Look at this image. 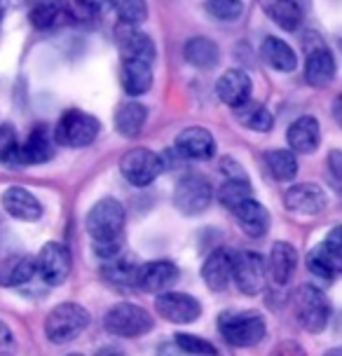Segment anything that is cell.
Here are the masks:
<instances>
[{
  "label": "cell",
  "instance_id": "16",
  "mask_svg": "<svg viewBox=\"0 0 342 356\" xmlns=\"http://www.w3.org/2000/svg\"><path fill=\"white\" fill-rule=\"evenodd\" d=\"M216 97L232 111L251 101V78L239 68H230L216 82Z\"/></svg>",
  "mask_w": 342,
  "mask_h": 356
},
{
  "label": "cell",
  "instance_id": "43",
  "mask_svg": "<svg viewBox=\"0 0 342 356\" xmlns=\"http://www.w3.org/2000/svg\"><path fill=\"white\" fill-rule=\"evenodd\" d=\"M220 171L225 174L227 181H249L246 178V171L239 167L237 162L232 160V157H223V164H220Z\"/></svg>",
  "mask_w": 342,
  "mask_h": 356
},
{
  "label": "cell",
  "instance_id": "14",
  "mask_svg": "<svg viewBox=\"0 0 342 356\" xmlns=\"http://www.w3.org/2000/svg\"><path fill=\"white\" fill-rule=\"evenodd\" d=\"M176 150L183 160H211L216 155V138L204 127H188L176 136Z\"/></svg>",
  "mask_w": 342,
  "mask_h": 356
},
{
  "label": "cell",
  "instance_id": "42",
  "mask_svg": "<svg viewBox=\"0 0 342 356\" xmlns=\"http://www.w3.org/2000/svg\"><path fill=\"white\" fill-rule=\"evenodd\" d=\"M270 356H307V352L302 349L300 342H295V340H284L279 342L275 349H272V354Z\"/></svg>",
  "mask_w": 342,
  "mask_h": 356
},
{
  "label": "cell",
  "instance_id": "40",
  "mask_svg": "<svg viewBox=\"0 0 342 356\" xmlns=\"http://www.w3.org/2000/svg\"><path fill=\"white\" fill-rule=\"evenodd\" d=\"M326 171H328V183L335 193L342 195V150H331L326 160Z\"/></svg>",
  "mask_w": 342,
  "mask_h": 356
},
{
  "label": "cell",
  "instance_id": "6",
  "mask_svg": "<svg viewBox=\"0 0 342 356\" xmlns=\"http://www.w3.org/2000/svg\"><path fill=\"white\" fill-rule=\"evenodd\" d=\"M295 319L309 333H321L331 319V302L316 286H300L293 298Z\"/></svg>",
  "mask_w": 342,
  "mask_h": 356
},
{
  "label": "cell",
  "instance_id": "44",
  "mask_svg": "<svg viewBox=\"0 0 342 356\" xmlns=\"http://www.w3.org/2000/svg\"><path fill=\"white\" fill-rule=\"evenodd\" d=\"M326 244H328V246H333V249H338V251L342 253V225L333 227V230L328 232Z\"/></svg>",
  "mask_w": 342,
  "mask_h": 356
},
{
  "label": "cell",
  "instance_id": "13",
  "mask_svg": "<svg viewBox=\"0 0 342 356\" xmlns=\"http://www.w3.org/2000/svg\"><path fill=\"white\" fill-rule=\"evenodd\" d=\"M176 282H179V267L169 263V260H153V263L138 267L136 289H141L150 296L167 293Z\"/></svg>",
  "mask_w": 342,
  "mask_h": 356
},
{
  "label": "cell",
  "instance_id": "46",
  "mask_svg": "<svg viewBox=\"0 0 342 356\" xmlns=\"http://www.w3.org/2000/svg\"><path fill=\"white\" fill-rule=\"evenodd\" d=\"M160 356H188V354H183L181 347L174 342V345H162L160 347Z\"/></svg>",
  "mask_w": 342,
  "mask_h": 356
},
{
  "label": "cell",
  "instance_id": "33",
  "mask_svg": "<svg viewBox=\"0 0 342 356\" xmlns=\"http://www.w3.org/2000/svg\"><path fill=\"white\" fill-rule=\"evenodd\" d=\"M108 5L115 10L120 24H124V26H141L148 19V3L145 0H108Z\"/></svg>",
  "mask_w": 342,
  "mask_h": 356
},
{
  "label": "cell",
  "instance_id": "25",
  "mask_svg": "<svg viewBox=\"0 0 342 356\" xmlns=\"http://www.w3.org/2000/svg\"><path fill=\"white\" fill-rule=\"evenodd\" d=\"M35 272H38L35 258L24 256V253H15V256H8L0 263V286L17 289V286L31 282Z\"/></svg>",
  "mask_w": 342,
  "mask_h": 356
},
{
  "label": "cell",
  "instance_id": "8",
  "mask_svg": "<svg viewBox=\"0 0 342 356\" xmlns=\"http://www.w3.org/2000/svg\"><path fill=\"white\" fill-rule=\"evenodd\" d=\"M213 200L211 183L197 174L183 176L174 188V207L183 216H200L204 213Z\"/></svg>",
  "mask_w": 342,
  "mask_h": 356
},
{
  "label": "cell",
  "instance_id": "23",
  "mask_svg": "<svg viewBox=\"0 0 342 356\" xmlns=\"http://www.w3.org/2000/svg\"><path fill=\"white\" fill-rule=\"evenodd\" d=\"M307 267L314 277L324 279V282H335L342 277V253L324 241L307 253Z\"/></svg>",
  "mask_w": 342,
  "mask_h": 356
},
{
  "label": "cell",
  "instance_id": "2",
  "mask_svg": "<svg viewBox=\"0 0 342 356\" xmlns=\"http://www.w3.org/2000/svg\"><path fill=\"white\" fill-rule=\"evenodd\" d=\"M218 328L227 345L239 349H251L261 345L265 333H268L265 319L258 312H237V309L223 312L218 319Z\"/></svg>",
  "mask_w": 342,
  "mask_h": 356
},
{
  "label": "cell",
  "instance_id": "41",
  "mask_svg": "<svg viewBox=\"0 0 342 356\" xmlns=\"http://www.w3.org/2000/svg\"><path fill=\"white\" fill-rule=\"evenodd\" d=\"M15 347H17L15 333H12V328L8 323L0 321V356H12Z\"/></svg>",
  "mask_w": 342,
  "mask_h": 356
},
{
  "label": "cell",
  "instance_id": "39",
  "mask_svg": "<svg viewBox=\"0 0 342 356\" xmlns=\"http://www.w3.org/2000/svg\"><path fill=\"white\" fill-rule=\"evenodd\" d=\"M19 148L22 143L17 141V131L10 124H0V162L19 160Z\"/></svg>",
  "mask_w": 342,
  "mask_h": 356
},
{
  "label": "cell",
  "instance_id": "30",
  "mask_svg": "<svg viewBox=\"0 0 342 356\" xmlns=\"http://www.w3.org/2000/svg\"><path fill=\"white\" fill-rule=\"evenodd\" d=\"M145 120H148V108L138 101H127L115 111V129L124 138H136L141 134Z\"/></svg>",
  "mask_w": 342,
  "mask_h": 356
},
{
  "label": "cell",
  "instance_id": "4",
  "mask_svg": "<svg viewBox=\"0 0 342 356\" xmlns=\"http://www.w3.org/2000/svg\"><path fill=\"white\" fill-rule=\"evenodd\" d=\"M104 326L117 338H141L155 328V319L148 309L134 302H117L106 312Z\"/></svg>",
  "mask_w": 342,
  "mask_h": 356
},
{
  "label": "cell",
  "instance_id": "5",
  "mask_svg": "<svg viewBox=\"0 0 342 356\" xmlns=\"http://www.w3.org/2000/svg\"><path fill=\"white\" fill-rule=\"evenodd\" d=\"M101 131L99 120L85 111H66L54 127V141L68 148H87Z\"/></svg>",
  "mask_w": 342,
  "mask_h": 356
},
{
  "label": "cell",
  "instance_id": "28",
  "mask_svg": "<svg viewBox=\"0 0 342 356\" xmlns=\"http://www.w3.org/2000/svg\"><path fill=\"white\" fill-rule=\"evenodd\" d=\"M261 54H263L265 63L279 73H291V71H295V66H298V56L293 52V47L275 35H270L263 40Z\"/></svg>",
  "mask_w": 342,
  "mask_h": 356
},
{
  "label": "cell",
  "instance_id": "48",
  "mask_svg": "<svg viewBox=\"0 0 342 356\" xmlns=\"http://www.w3.org/2000/svg\"><path fill=\"white\" fill-rule=\"evenodd\" d=\"M94 356H124L120 349H111V347H106V349H101V352H97Z\"/></svg>",
  "mask_w": 342,
  "mask_h": 356
},
{
  "label": "cell",
  "instance_id": "11",
  "mask_svg": "<svg viewBox=\"0 0 342 356\" xmlns=\"http://www.w3.org/2000/svg\"><path fill=\"white\" fill-rule=\"evenodd\" d=\"M155 309L162 319L179 326H188V323L197 321L202 314V305L195 296L190 293H176V291H167V293L155 298Z\"/></svg>",
  "mask_w": 342,
  "mask_h": 356
},
{
  "label": "cell",
  "instance_id": "29",
  "mask_svg": "<svg viewBox=\"0 0 342 356\" xmlns=\"http://www.w3.org/2000/svg\"><path fill=\"white\" fill-rule=\"evenodd\" d=\"M261 8L284 31H298L302 24V10L295 0H261Z\"/></svg>",
  "mask_w": 342,
  "mask_h": 356
},
{
  "label": "cell",
  "instance_id": "21",
  "mask_svg": "<svg viewBox=\"0 0 342 356\" xmlns=\"http://www.w3.org/2000/svg\"><path fill=\"white\" fill-rule=\"evenodd\" d=\"M202 279L216 293L225 291L227 284L232 282V253L225 249H216L209 253V258L202 265Z\"/></svg>",
  "mask_w": 342,
  "mask_h": 356
},
{
  "label": "cell",
  "instance_id": "27",
  "mask_svg": "<svg viewBox=\"0 0 342 356\" xmlns=\"http://www.w3.org/2000/svg\"><path fill=\"white\" fill-rule=\"evenodd\" d=\"M183 56H186V61L193 68L211 71L220 61V49L213 40H209L204 35H197V38H190V40L183 44Z\"/></svg>",
  "mask_w": 342,
  "mask_h": 356
},
{
  "label": "cell",
  "instance_id": "26",
  "mask_svg": "<svg viewBox=\"0 0 342 356\" xmlns=\"http://www.w3.org/2000/svg\"><path fill=\"white\" fill-rule=\"evenodd\" d=\"M120 82L129 97H143L153 87V66L145 61H122L120 68Z\"/></svg>",
  "mask_w": 342,
  "mask_h": 356
},
{
  "label": "cell",
  "instance_id": "34",
  "mask_svg": "<svg viewBox=\"0 0 342 356\" xmlns=\"http://www.w3.org/2000/svg\"><path fill=\"white\" fill-rule=\"evenodd\" d=\"M249 200H253V188L249 181H225L218 188V202L230 211L239 209Z\"/></svg>",
  "mask_w": 342,
  "mask_h": 356
},
{
  "label": "cell",
  "instance_id": "37",
  "mask_svg": "<svg viewBox=\"0 0 342 356\" xmlns=\"http://www.w3.org/2000/svg\"><path fill=\"white\" fill-rule=\"evenodd\" d=\"M174 342L181 347L183 354H193V356H218V349L204 338H197L193 333H176Z\"/></svg>",
  "mask_w": 342,
  "mask_h": 356
},
{
  "label": "cell",
  "instance_id": "1",
  "mask_svg": "<svg viewBox=\"0 0 342 356\" xmlns=\"http://www.w3.org/2000/svg\"><path fill=\"white\" fill-rule=\"evenodd\" d=\"M127 211L115 197H104L87 213V232L99 258L113 260L120 256L124 244Z\"/></svg>",
  "mask_w": 342,
  "mask_h": 356
},
{
  "label": "cell",
  "instance_id": "12",
  "mask_svg": "<svg viewBox=\"0 0 342 356\" xmlns=\"http://www.w3.org/2000/svg\"><path fill=\"white\" fill-rule=\"evenodd\" d=\"M284 207L298 216H316L328 207V197L314 183H298L284 195Z\"/></svg>",
  "mask_w": 342,
  "mask_h": 356
},
{
  "label": "cell",
  "instance_id": "20",
  "mask_svg": "<svg viewBox=\"0 0 342 356\" xmlns=\"http://www.w3.org/2000/svg\"><path fill=\"white\" fill-rule=\"evenodd\" d=\"M335 78V56L324 44L309 47L305 59V80L312 87H326Z\"/></svg>",
  "mask_w": 342,
  "mask_h": 356
},
{
  "label": "cell",
  "instance_id": "18",
  "mask_svg": "<svg viewBox=\"0 0 342 356\" xmlns=\"http://www.w3.org/2000/svg\"><path fill=\"white\" fill-rule=\"evenodd\" d=\"M286 141L288 148L300 155H312L321 143V127L319 120L312 115H302L298 118L286 131Z\"/></svg>",
  "mask_w": 342,
  "mask_h": 356
},
{
  "label": "cell",
  "instance_id": "35",
  "mask_svg": "<svg viewBox=\"0 0 342 356\" xmlns=\"http://www.w3.org/2000/svg\"><path fill=\"white\" fill-rule=\"evenodd\" d=\"M106 279L111 284L120 286V289H127V286H136L138 284V267L129 260H122V258H113L104 270Z\"/></svg>",
  "mask_w": 342,
  "mask_h": 356
},
{
  "label": "cell",
  "instance_id": "50",
  "mask_svg": "<svg viewBox=\"0 0 342 356\" xmlns=\"http://www.w3.org/2000/svg\"><path fill=\"white\" fill-rule=\"evenodd\" d=\"M68 356H82V354H68Z\"/></svg>",
  "mask_w": 342,
  "mask_h": 356
},
{
  "label": "cell",
  "instance_id": "49",
  "mask_svg": "<svg viewBox=\"0 0 342 356\" xmlns=\"http://www.w3.org/2000/svg\"><path fill=\"white\" fill-rule=\"evenodd\" d=\"M324 356H342V349H331V352H326Z\"/></svg>",
  "mask_w": 342,
  "mask_h": 356
},
{
  "label": "cell",
  "instance_id": "38",
  "mask_svg": "<svg viewBox=\"0 0 342 356\" xmlns=\"http://www.w3.org/2000/svg\"><path fill=\"white\" fill-rule=\"evenodd\" d=\"M206 12L211 17L220 19V22H232V19L242 17L244 3H242V0H209Z\"/></svg>",
  "mask_w": 342,
  "mask_h": 356
},
{
  "label": "cell",
  "instance_id": "24",
  "mask_svg": "<svg viewBox=\"0 0 342 356\" xmlns=\"http://www.w3.org/2000/svg\"><path fill=\"white\" fill-rule=\"evenodd\" d=\"M232 213H234V218H237L239 227H242L249 237L261 239V237L268 234V230H270V211L261 204V202L249 200V202H244L239 209H234Z\"/></svg>",
  "mask_w": 342,
  "mask_h": 356
},
{
  "label": "cell",
  "instance_id": "15",
  "mask_svg": "<svg viewBox=\"0 0 342 356\" xmlns=\"http://www.w3.org/2000/svg\"><path fill=\"white\" fill-rule=\"evenodd\" d=\"M117 44L120 52H122V61H145L153 63L155 61V42L153 38L143 31H138L136 26H124L120 24L117 29Z\"/></svg>",
  "mask_w": 342,
  "mask_h": 356
},
{
  "label": "cell",
  "instance_id": "10",
  "mask_svg": "<svg viewBox=\"0 0 342 356\" xmlns=\"http://www.w3.org/2000/svg\"><path fill=\"white\" fill-rule=\"evenodd\" d=\"M38 275L47 286H61L71 275V251L61 241H47L35 256Z\"/></svg>",
  "mask_w": 342,
  "mask_h": 356
},
{
  "label": "cell",
  "instance_id": "45",
  "mask_svg": "<svg viewBox=\"0 0 342 356\" xmlns=\"http://www.w3.org/2000/svg\"><path fill=\"white\" fill-rule=\"evenodd\" d=\"M106 3H108V0H75V5L85 12H97L99 8H104Z\"/></svg>",
  "mask_w": 342,
  "mask_h": 356
},
{
  "label": "cell",
  "instance_id": "17",
  "mask_svg": "<svg viewBox=\"0 0 342 356\" xmlns=\"http://www.w3.org/2000/svg\"><path fill=\"white\" fill-rule=\"evenodd\" d=\"M3 209L8 211L15 220L24 222H35L42 218V204L40 200L26 188L12 186L3 193Z\"/></svg>",
  "mask_w": 342,
  "mask_h": 356
},
{
  "label": "cell",
  "instance_id": "31",
  "mask_svg": "<svg viewBox=\"0 0 342 356\" xmlns=\"http://www.w3.org/2000/svg\"><path fill=\"white\" fill-rule=\"evenodd\" d=\"M265 164H268L272 178L279 183L293 181L298 176V160L293 150H284V148L268 150L265 152Z\"/></svg>",
  "mask_w": 342,
  "mask_h": 356
},
{
  "label": "cell",
  "instance_id": "3",
  "mask_svg": "<svg viewBox=\"0 0 342 356\" xmlns=\"http://www.w3.org/2000/svg\"><path fill=\"white\" fill-rule=\"evenodd\" d=\"M90 326V312L78 302H61L45 319V338L54 345L73 342Z\"/></svg>",
  "mask_w": 342,
  "mask_h": 356
},
{
  "label": "cell",
  "instance_id": "19",
  "mask_svg": "<svg viewBox=\"0 0 342 356\" xmlns=\"http://www.w3.org/2000/svg\"><path fill=\"white\" fill-rule=\"evenodd\" d=\"M295 267H298V251L293 244H288V241L272 244L268 258V277L272 282L277 286H286L295 275Z\"/></svg>",
  "mask_w": 342,
  "mask_h": 356
},
{
  "label": "cell",
  "instance_id": "22",
  "mask_svg": "<svg viewBox=\"0 0 342 356\" xmlns=\"http://www.w3.org/2000/svg\"><path fill=\"white\" fill-rule=\"evenodd\" d=\"M54 148V134L49 131L47 124L35 127L28 134V138L19 148V162L22 164H45L52 157Z\"/></svg>",
  "mask_w": 342,
  "mask_h": 356
},
{
  "label": "cell",
  "instance_id": "9",
  "mask_svg": "<svg viewBox=\"0 0 342 356\" xmlns=\"http://www.w3.org/2000/svg\"><path fill=\"white\" fill-rule=\"evenodd\" d=\"M268 277V263L256 251L232 253V282L244 296H258Z\"/></svg>",
  "mask_w": 342,
  "mask_h": 356
},
{
  "label": "cell",
  "instance_id": "32",
  "mask_svg": "<svg viewBox=\"0 0 342 356\" xmlns=\"http://www.w3.org/2000/svg\"><path fill=\"white\" fill-rule=\"evenodd\" d=\"M234 113H237L239 122H242L246 129H251V131L265 134V131H270L272 127H275V118H272V113L261 104H253V101L244 104L242 108H237Z\"/></svg>",
  "mask_w": 342,
  "mask_h": 356
},
{
  "label": "cell",
  "instance_id": "47",
  "mask_svg": "<svg viewBox=\"0 0 342 356\" xmlns=\"http://www.w3.org/2000/svg\"><path fill=\"white\" fill-rule=\"evenodd\" d=\"M333 118H335V122L342 127V94H338L333 101Z\"/></svg>",
  "mask_w": 342,
  "mask_h": 356
},
{
  "label": "cell",
  "instance_id": "36",
  "mask_svg": "<svg viewBox=\"0 0 342 356\" xmlns=\"http://www.w3.org/2000/svg\"><path fill=\"white\" fill-rule=\"evenodd\" d=\"M61 15V3L59 0H38L28 12V19L35 29H49Z\"/></svg>",
  "mask_w": 342,
  "mask_h": 356
},
{
  "label": "cell",
  "instance_id": "7",
  "mask_svg": "<svg viewBox=\"0 0 342 356\" xmlns=\"http://www.w3.org/2000/svg\"><path fill=\"white\" fill-rule=\"evenodd\" d=\"M120 171L127 178V183L136 188H145L155 183V178L164 171V160L148 148H131L120 160Z\"/></svg>",
  "mask_w": 342,
  "mask_h": 356
}]
</instances>
